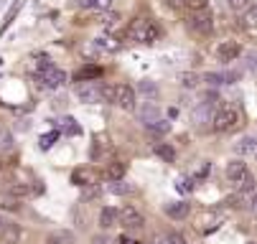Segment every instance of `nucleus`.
Returning <instances> with one entry per match:
<instances>
[{"instance_id":"f257e3e1","label":"nucleus","mask_w":257,"mask_h":244,"mask_svg":"<svg viewBox=\"0 0 257 244\" xmlns=\"http://www.w3.org/2000/svg\"><path fill=\"white\" fill-rule=\"evenodd\" d=\"M127 39L138 41V44H156L161 39V26L153 18H135L127 26Z\"/></svg>"},{"instance_id":"f03ea898","label":"nucleus","mask_w":257,"mask_h":244,"mask_svg":"<svg viewBox=\"0 0 257 244\" xmlns=\"http://www.w3.org/2000/svg\"><path fill=\"white\" fill-rule=\"evenodd\" d=\"M104 102L117 104L120 110H135V89L127 84H104Z\"/></svg>"},{"instance_id":"7ed1b4c3","label":"nucleus","mask_w":257,"mask_h":244,"mask_svg":"<svg viewBox=\"0 0 257 244\" xmlns=\"http://www.w3.org/2000/svg\"><path fill=\"white\" fill-rule=\"evenodd\" d=\"M211 127L216 130V132H237L239 127H242V115H239V110H234V107H224V110H219L216 115H214V120H211Z\"/></svg>"},{"instance_id":"20e7f679","label":"nucleus","mask_w":257,"mask_h":244,"mask_svg":"<svg viewBox=\"0 0 257 244\" xmlns=\"http://www.w3.org/2000/svg\"><path fill=\"white\" fill-rule=\"evenodd\" d=\"M36 72H39V79L49 89H56V87H61L66 82V72H64V69H59V66H54L49 59H41L39 66H36Z\"/></svg>"},{"instance_id":"39448f33","label":"nucleus","mask_w":257,"mask_h":244,"mask_svg":"<svg viewBox=\"0 0 257 244\" xmlns=\"http://www.w3.org/2000/svg\"><path fill=\"white\" fill-rule=\"evenodd\" d=\"M77 97H79L84 104H99V102H104V84L79 82V84H77Z\"/></svg>"},{"instance_id":"423d86ee","label":"nucleus","mask_w":257,"mask_h":244,"mask_svg":"<svg viewBox=\"0 0 257 244\" xmlns=\"http://www.w3.org/2000/svg\"><path fill=\"white\" fill-rule=\"evenodd\" d=\"M247 176H249L247 163H242V160H229V163H227V178H229V183H232L237 191L242 188V183H244Z\"/></svg>"},{"instance_id":"0eeeda50","label":"nucleus","mask_w":257,"mask_h":244,"mask_svg":"<svg viewBox=\"0 0 257 244\" xmlns=\"http://www.w3.org/2000/svg\"><path fill=\"white\" fill-rule=\"evenodd\" d=\"M186 26L196 33H201V36H206V33H211V13L209 11H199V13H191L186 18Z\"/></svg>"},{"instance_id":"6e6552de","label":"nucleus","mask_w":257,"mask_h":244,"mask_svg":"<svg viewBox=\"0 0 257 244\" xmlns=\"http://www.w3.org/2000/svg\"><path fill=\"white\" fill-rule=\"evenodd\" d=\"M120 224H122V226H127V229H143L145 219H143V214L138 211L135 206L125 203V206L120 208Z\"/></svg>"},{"instance_id":"1a4fd4ad","label":"nucleus","mask_w":257,"mask_h":244,"mask_svg":"<svg viewBox=\"0 0 257 244\" xmlns=\"http://www.w3.org/2000/svg\"><path fill=\"white\" fill-rule=\"evenodd\" d=\"M21 226L6 216H0V241H6V244H18L21 241Z\"/></svg>"},{"instance_id":"9d476101","label":"nucleus","mask_w":257,"mask_h":244,"mask_svg":"<svg viewBox=\"0 0 257 244\" xmlns=\"http://www.w3.org/2000/svg\"><path fill=\"white\" fill-rule=\"evenodd\" d=\"M239 51H242V49H239L237 41H224L222 46L216 49V59L224 61V64H229V61H234V59L239 56Z\"/></svg>"},{"instance_id":"9b49d317","label":"nucleus","mask_w":257,"mask_h":244,"mask_svg":"<svg viewBox=\"0 0 257 244\" xmlns=\"http://www.w3.org/2000/svg\"><path fill=\"white\" fill-rule=\"evenodd\" d=\"M138 117H140V122H143L145 127H148V125H153L156 120H161V110L156 107L153 102H145L143 107L138 110Z\"/></svg>"},{"instance_id":"f8f14e48","label":"nucleus","mask_w":257,"mask_h":244,"mask_svg":"<svg viewBox=\"0 0 257 244\" xmlns=\"http://www.w3.org/2000/svg\"><path fill=\"white\" fill-rule=\"evenodd\" d=\"M125 173H127V163H122V160H112L104 168L107 181H120V178H125Z\"/></svg>"},{"instance_id":"ddd939ff","label":"nucleus","mask_w":257,"mask_h":244,"mask_svg":"<svg viewBox=\"0 0 257 244\" xmlns=\"http://www.w3.org/2000/svg\"><path fill=\"white\" fill-rule=\"evenodd\" d=\"M189 211H191V203H186V201H173V203L166 206V214L171 219H186Z\"/></svg>"},{"instance_id":"4468645a","label":"nucleus","mask_w":257,"mask_h":244,"mask_svg":"<svg viewBox=\"0 0 257 244\" xmlns=\"http://www.w3.org/2000/svg\"><path fill=\"white\" fill-rule=\"evenodd\" d=\"M222 221H224V216H222V214H206V216H201L199 229H201L204 234H211V231H216L219 226H222Z\"/></svg>"},{"instance_id":"2eb2a0df","label":"nucleus","mask_w":257,"mask_h":244,"mask_svg":"<svg viewBox=\"0 0 257 244\" xmlns=\"http://www.w3.org/2000/svg\"><path fill=\"white\" fill-rule=\"evenodd\" d=\"M46 244H77V236H74V231L59 229V231H51L46 236Z\"/></svg>"},{"instance_id":"dca6fc26","label":"nucleus","mask_w":257,"mask_h":244,"mask_svg":"<svg viewBox=\"0 0 257 244\" xmlns=\"http://www.w3.org/2000/svg\"><path fill=\"white\" fill-rule=\"evenodd\" d=\"M71 183L74 186H94V173L89 168H77L71 173Z\"/></svg>"},{"instance_id":"f3484780","label":"nucleus","mask_w":257,"mask_h":244,"mask_svg":"<svg viewBox=\"0 0 257 244\" xmlns=\"http://www.w3.org/2000/svg\"><path fill=\"white\" fill-rule=\"evenodd\" d=\"M237 155H257V137H242L239 143H234Z\"/></svg>"},{"instance_id":"a211bd4d","label":"nucleus","mask_w":257,"mask_h":244,"mask_svg":"<svg viewBox=\"0 0 257 244\" xmlns=\"http://www.w3.org/2000/svg\"><path fill=\"white\" fill-rule=\"evenodd\" d=\"M104 72H102V66H84V69H79V72L74 74V79L77 82H94V79H99Z\"/></svg>"},{"instance_id":"6ab92c4d","label":"nucleus","mask_w":257,"mask_h":244,"mask_svg":"<svg viewBox=\"0 0 257 244\" xmlns=\"http://www.w3.org/2000/svg\"><path fill=\"white\" fill-rule=\"evenodd\" d=\"M117 221H120V211H115V208L104 206L102 211H99V226H102V229H109V226H115Z\"/></svg>"},{"instance_id":"aec40b11","label":"nucleus","mask_w":257,"mask_h":244,"mask_svg":"<svg viewBox=\"0 0 257 244\" xmlns=\"http://www.w3.org/2000/svg\"><path fill=\"white\" fill-rule=\"evenodd\" d=\"M107 150H109V140H104V135H97V137H94V143H92V153H89V158H92V160H102Z\"/></svg>"},{"instance_id":"412c9836","label":"nucleus","mask_w":257,"mask_h":244,"mask_svg":"<svg viewBox=\"0 0 257 244\" xmlns=\"http://www.w3.org/2000/svg\"><path fill=\"white\" fill-rule=\"evenodd\" d=\"M94 49H99V51H120L122 44L115 36H99V39H94Z\"/></svg>"},{"instance_id":"4be33fe9","label":"nucleus","mask_w":257,"mask_h":244,"mask_svg":"<svg viewBox=\"0 0 257 244\" xmlns=\"http://www.w3.org/2000/svg\"><path fill=\"white\" fill-rule=\"evenodd\" d=\"M79 6L92 8V11H99V13H107L109 8H112V0H79Z\"/></svg>"},{"instance_id":"5701e85b","label":"nucleus","mask_w":257,"mask_h":244,"mask_svg":"<svg viewBox=\"0 0 257 244\" xmlns=\"http://www.w3.org/2000/svg\"><path fill=\"white\" fill-rule=\"evenodd\" d=\"M8 193H11V196H16V198H23V196L36 193V188H31L28 183H13V186H8Z\"/></svg>"},{"instance_id":"b1692460","label":"nucleus","mask_w":257,"mask_h":244,"mask_svg":"<svg viewBox=\"0 0 257 244\" xmlns=\"http://www.w3.org/2000/svg\"><path fill=\"white\" fill-rule=\"evenodd\" d=\"M242 23H244V28H257V3L249 6V8L242 13Z\"/></svg>"},{"instance_id":"393cba45","label":"nucleus","mask_w":257,"mask_h":244,"mask_svg":"<svg viewBox=\"0 0 257 244\" xmlns=\"http://www.w3.org/2000/svg\"><path fill=\"white\" fill-rule=\"evenodd\" d=\"M109 191L117 193V196H125V193H133L135 186H133V183H125V181L120 178V181H112V183H109Z\"/></svg>"},{"instance_id":"a878e982","label":"nucleus","mask_w":257,"mask_h":244,"mask_svg":"<svg viewBox=\"0 0 257 244\" xmlns=\"http://www.w3.org/2000/svg\"><path fill=\"white\" fill-rule=\"evenodd\" d=\"M156 155L163 158L166 163H173V160H176V150H173L171 145H156Z\"/></svg>"},{"instance_id":"bb28decb","label":"nucleus","mask_w":257,"mask_h":244,"mask_svg":"<svg viewBox=\"0 0 257 244\" xmlns=\"http://www.w3.org/2000/svg\"><path fill=\"white\" fill-rule=\"evenodd\" d=\"M183 8H189V13H199L209 8V0H183Z\"/></svg>"},{"instance_id":"cd10ccee","label":"nucleus","mask_w":257,"mask_h":244,"mask_svg":"<svg viewBox=\"0 0 257 244\" xmlns=\"http://www.w3.org/2000/svg\"><path fill=\"white\" fill-rule=\"evenodd\" d=\"M13 148V135L0 125V150H11Z\"/></svg>"},{"instance_id":"c85d7f7f","label":"nucleus","mask_w":257,"mask_h":244,"mask_svg":"<svg viewBox=\"0 0 257 244\" xmlns=\"http://www.w3.org/2000/svg\"><path fill=\"white\" fill-rule=\"evenodd\" d=\"M148 130H151L153 135H166V132L171 130V122H168V120H156L153 125H148Z\"/></svg>"},{"instance_id":"c756f323","label":"nucleus","mask_w":257,"mask_h":244,"mask_svg":"<svg viewBox=\"0 0 257 244\" xmlns=\"http://www.w3.org/2000/svg\"><path fill=\"white\" fill-rule=\"evenodd\" d=\"M199 79H201V77H199V74H194V72H189V74H181V77H178L181 87H189V89H191V87H196V84H199Z\"/></svg>"},{"instance_id":"7c9ffc66","label":"nucleus","mask_w":257,"mask_h":244,"mask_svg":"<svg viewBox=\"0 0 257 244\" xmlns=\"http://www.w3.org/2000/svg\"><path fill=\"white\" fill-rule=\"evenodd\" d=\"M61 130H64V132H69V135H79V125H77V120H74V117L61 120Z\"/></svg>"},{"instance_id":"2f4dec72","label":"nucleus","mask_w":257,"mask_h":244,"mask_svg":"<svg viewBox=\"0 0 257 244\" xmlns=\"http://www.w3.org/2000/svg\"><path fill=\"white\" fill-rule=\"evenodd\" d=\"M227 6L234 11V13H244L249 8V0H227Z\"/></svg>"},{"instance_id":"473e14b6","label":"nucleus","mask_w":257,"mask_h":244,"mask_svg":"<svg viewBox=\"0 0 257 244\" xmlns=\"http://www.w3.org/2000/svg\"><path fill=\"white\" fill-rule=\"evenodd\" d=\"M156 244H183V236H181V234H166V236H161Z\"/></svg>"},{"instance_id":"72a5a7b5","label":"nucleus","mask_w":257,"mask_h":244,"mask_svg":"<svg viewBox=\"0 0 257 244\" xmlns=\"http://www.w3.org/2000/svg\"><path fill=\"white\" fill-rule=\"evenodd\" d=\"M56 137H59V132H56V130H54V132H49V135H44V137H41V148H44V150H49V148L54 145Z\"/></svg>"},{"instance_id":"f704fd0d","label":"nucleus","mask_w":257,"mask_h":244,"mask_svg":"<svg viewBox=\"0 0 257 244\" xmlns=\"http://www.w3.org/2000/svg\"><path fill=\"white\" fill-rule=\"evenodd\" d=\"M0 208H8V211H18V201L16 198H0Z\"/></svg>"},{"instance_id":"c9c22d12","label":"nucleus","mask_w":257,"mask_h":244,"mask_svg":"<svg viewBox=\"0 0 257 244\" xmlns=\"http://www.w3.org/2000/svg\"><path fill=\"white\" fill-rule=\"evenodd\" d=\"M140 92H143L145 97H148V94H151V97H156V94H158L156 84H151V82H143V84H140Z\"/></svg>"},{"instance_id":"e433bc0d","label":"nucleus","mask_w":257,"mask_h":244,"mask_svg":"<svg viewBox=\"0 0 257 244\" xmlns=\"http://www.w3.org/2000/svg\"><path fill=\"white\" fill-rule=\"evenodd\" d=\"M191 188H194V181H191V178H189V181H186V178L178 181V191H191Z\"/></svg>"},{"instance_id":"4c0bfd02","label":"nucleus","mask_w":257,"mask_h":244,"mask_svg":"<svg viewBox=\"0 0 257 244\" xmlns=\"http://www.w3.org/2000/svg\"><path fill=\"white\" fill-rule=\"evenodd\" d=\"M209 170H211V165H209V163H201V165H199V170H196V178H204Z\"/></svg>"},{"instance_id":"58836bf2","label":"nucleus","mask_w":257,"mask_h":244,"mask_svg":"<svg viewBox=\"0 0 257 244\" xmlns=\"http://www.w3.org/2000/svg\"><path fill=\"white\" fill-rule=\"evenodd\" d=\"M117 244H140L138 239H133V236H127V234H122L120 239H117Z\"/></svg>"},{"instance_id":"ea45409f","label":"nucleus","mask_w":257,"mask_h":244,"mask_svg":"<svg viewBox=\"0 0 257 244\" xmlns=\"http://www.w3.org/2000/svg\"><path fill=\"white\" fill-rule=\"evenodd\" d=\"M168 8H183V0H163Z\"/></svg>"},{"instance_id":"a19ab883","label":"nucleus","mask_w":257,"mask_h":244,"mask_svg":"<svg viewBox=\"0 0 257 244\" xmlns=\"http://www.w3.org/2000/svg\"><path fill=\"white\" fill-rule=\"evenodd\" d=\"M252 208H254V211H257V193L252 196Z\"/></svg>"},{"instance_id":"79ce46f5","label":"nucleus","mask_w":257,"mask_h":244,"mask_svg":"<svg viewBox=\"0 0 257 244\" xmlns=\"http://www.w3.org/2000/svg\"><path fill=\"white\" fill-rule=\"evenodd\" d=\"M249 244H254V241H249Z\"/></svg>"}]
</instances>
